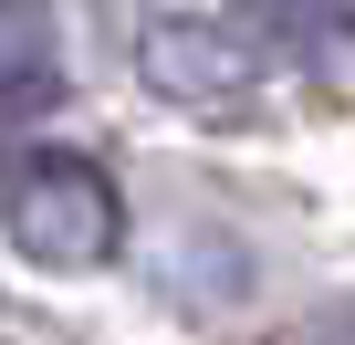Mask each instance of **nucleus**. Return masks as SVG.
<instances>
[{"instance_id": "f257e3e1", "label": "nucleus", "mask_w": 355, "mask_h": 345, "mask_svg": "<svg viewBox=\"0 0 355 345\" xmlns=\"http://www.w3.org/2000/svg\"><path fill=\"white\" fill-rule=\"evenodd\" d=\"M0 241L32 272H105L125 251V189L84 146H0Z\"/></svg>"}, {"instance_id": "f03ea898", "label": "nucleus", "mask_w": 355, "mask_h": 345, "mask_svg": "<svg viewBox=\"0 0 355 345\" xmlns=\"http://www.w3.org/2000/svg\"><path fill=\"white\" fill-rule=\"evenodd\" d=\"M136 74H146L157 105L199 115V126H251V115H261V84H272V53L251 42L241 11H220V22L189 11V22H146Z\"/></svg>"}, {"instance_id": "7ed1b4c3", "label": "nucleus", "mask_w": 355, "mask_h": 345, "mask_svg": "<svg viewBox=\"0 0 355 345\" xmlns=\"http://www.w3.org/2000/svg\"><path fill=\"white\" fill-rule=\"evenodd\" d=\"M241 22H251L261 53H303V63H324V53L355 42V11H345V0H241Z\"/></svg>"}, {"instance_id": "20e7f679", "label": "nucleus", "mask_w": 355, "mask_h": 345, "mask_svg": "<svg viewBox=\"0 0 355 345\" xmlns=\"http://www.w3.org/2000/svg\"><path fill=\"white\" fill-rule=\"evenodd\" d=\"M53 105H63V74H53V63H42L32 42H21V53L0 42V146H11L21 126H42Z\"/></svg>"}]
</instances>
